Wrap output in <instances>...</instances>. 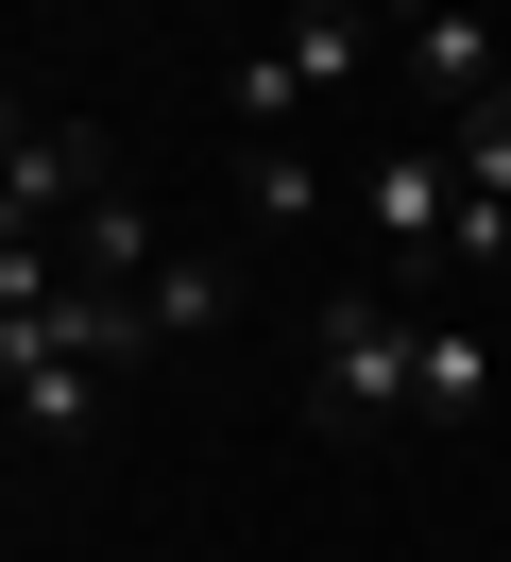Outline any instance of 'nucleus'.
Masks as SVG:
<instances>
[{
    "label": "nucleus",
    "instance_id": "1",
    "mask_svg": "<svg viewBox=\"0 0 511 562\" xmlns=\"http://www.w3.org/2000/svg\"><path fill=\"white\" fill-rule=\"evenodd\" d=\"M307 375H324V426H409L426 324H409L392 290H341V307H324V341H307Z\"/></svg>",
    "mask_w": 511,
    "mask_h": 562
},
{
    "label": "nucleus",
    "instance_id": "2",
    "mask_svg": "<svg viewBox=\"0 0 511 562\" xmlns=\"http://www.w3.org/2000/svg\"><path fill=\"white\" fill-rule=\"evenodd\" d=\"M102 392H120V375L68 341V307H52V290H34V307H0V409H18L34 443H86V426H102Z\"/></svg>",
    "mask_w": 511,
    "mask_h": 562
},
{
    "label": "nucleus",
    "instance_id": "3",
    "mask_svg": "<svg viewBox=\"0 0 511 562\" xmlns=\"http://www.w3.org/2000/svg\"><path fill=\"white\" fill-rule=\"evenodd\" d=\"M358 222L409 256V273H460V137H392L358 171Z\"/></svg>",
    "mask_w": 511,
    "mask_h": 562
},
{
    "label": "nucleus",
    "instance_id": "4",
    "mask_svg": "<svg viewBox=\"0 0 511 562\" xmlns=\"http://www.w3.org/2000/svg\"><path fill=\"white\" fill-rule=\"evenodd\" d=\"M443 137H460V273H495V256H511V86L460 103Z\"/></svg>",
    "mask_w": 511,
    "mask_h": 562
},
{
    "label": "nucleus",
    "instance_id": "5",
    "mask_svg": "<svg viewBox=\"0 0 511 562\" xmlns=\"http://www.w3.org/2000/svg\"><path fill=\"white\" fill-rule=\"evenodd\" d=\"M375 35H392L375 0H290V18H273L256 52H273V69L307 86V103H324V86H358V69H375Z\"/></svg>",
    "mask_w": 511,
    "mask_h": 562
},
{
    "label": "nucleus",
    "instance_id": "6",
    "mask_svg": "<svg viewBox=\"0 0 511 562\" xmlns=\"http://www.w3.org/2000/svg\"><path fill=\"white\" fill-rule=\"evenodd\" d=\"M409 69H426V103L460 120V103H495V86H511V35L477 18V0H443V18H409Z\"/></svg>",
    "mask_w": 511,
    "mask_h": 562
},
{
    "label": "nucleus",
    "instance_id": "7",
    "mask_svg": "<svg viewBox=\"0 0 511 562\" xmlns=\"http://www.w3.org/2000/svg\"><path fill=\"white\" fill-rule=\"evenodd\" d=\"M154 256H170V239H154V205H136V188H102V205L68 222V273H154Z\"/></svg>",
    "mask_w": 511,
    "mask_h": 562
},
{
    "label": "nucleus",
    "instance_id": "8",
    "mask_svg": "<svg viewBox=\"0 0 511 562\" xmlns=\"http://www.w3.org/2000/svg\"><path fill=\"white\" fill-rule=\"evenodd\" d=\"M136 307H154V341H188V324H222V307H238V273H204V256H154V273H136Z\"/></svg>",
    "mask_w": 511,
    "mask_h": 562
},
{
    "label": "nucleus",
    "instance_id": "9",
    "mask_svg": "<svg viewBox=\"0 0 511 562\" xmlns=\"http://www.w3.org/2000/svg\"><path fill=\"white\" fill-rule=\"evenodd\" d=\"M409 409H495V358H477L460 324H426V375H409Z\"/></svg>",
    "mask_w": 511,
    "mask_h": 562
},
{
    "label": "nucleus",
    "instance_id": "10",
    "mask_svg": "<svg viewBox=\"0 0 511 562\" xmlns=\"http://www.w3.org/2000/svg\"><path fill=\"white\" fill-rule=\"evenodd\" d=\"M238 188H256V222H307V188H324V171H307L290 137H238Z\"/></svg>",
    "mask_w": 511,
    "mask_h": 562
},
{
    "label": "nucleus",
    "instance_id": "11",
    "mask_svg": "<svg viewBox=\"0 0 511 562\" xmlns=\"http://www.w3.org/2000/svg\"><path fill=\"white\" fill-rule=\"evenodd\" d=\"M375 18H392V35H409V18H443V0H375Z\"/></svg>",
    "mask_w": 511,
    "mask_h": 562
}]
</instances>
